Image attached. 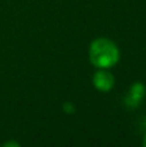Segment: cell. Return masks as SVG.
<instances>
[{"label":"cell","mask_w":146,"mask_h":147,"mask_svg":"<svg viewBox=\"0 0 146 147\" xmlns=\"http://www.w3.org/2000/svg\"><path fill=\"white\" fill-rule=\"evenodd\" d=\"M120 58L119 48L113 40L98 38L91 43L89 61L98 69H110L118 63Z\"/></svg>","instance_id":"obj_1"},{"label":"cell","mask_w":146,"mask_h":147,"mask_svg":"<svg viewBox=\"0 0 146 147\" xmlns=\"http://www.w3.org/2000/svg\"><path fill=\"white\" fill-rule=\"evenodd\" d=\"M115 79L113 74L109 72L107 69H100L93 75V85L100 92H109L113 89Z\"/></svg>","instance_id":"obj_2"},{"label":"cell","mask_w":146,"mask_h":147,"mask_svg":"<svg viewBox=\"0 0 146 147\" xmlns=\"http://www.w3.org/2000/svg\"><path fill=\"white\" fill-rule=\"evenodd\" d=\"M146 93V88L142 83H135L132 84L131 89H129L128 94L126 98V103L129 107H137L140 105V102L144 99Z\"/></svg>","instance_id":"obj_3"},{"label":"cell","mask_w":146,"mask_h":147,"mask_svg":"<svg viewBox=\"0 0 146 147\" xmlns=\"http://www.w3.org/2000/svg\"><path fill=\"white\" fill-rule=\"evenodd\" d=\"M5 146H18V143H14V142H8V143H5Z\"/></svg>","instance_id":"obj_4"},{"label":"cell","mask_w":146,"mask_h":147,"mask_svg":"<svg viewBox=\"0 0 146 147\" xmlns=\"http://www.w3.org/2000/svg\"><path fill=\"white\" fill-rule=\"evenodd\" d=\"M142 145L146 147V133H145V136H144V141H142Z\"/></svg>","instance_id":"obj_5"}]
</instances>
